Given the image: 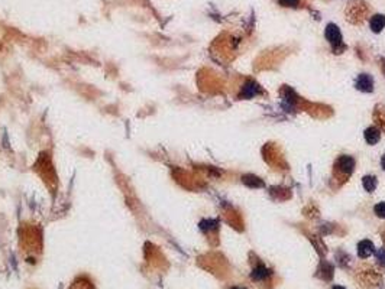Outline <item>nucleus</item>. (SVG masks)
Returning <instances> with one entry per match:
<instances>
[{"mask_svg": "<svg viewBox=\"0 0 385 289\" xmlns=\"http://www.w3.org/2000/svg\"><path fill=\"white\" fill-rule=\"evenodd\" d=\"M369 4L363 0H350L349 3L346 4V9H345V16H346V21L352 23V25H356V26H361L366 18L369 16Z\"/></svg>", "mask_w": 385, "mask_h": 289, "instance_id": "nucleus-1", "label": "nucleus"}, {"mask_svg": "<svg viewBox=\"0 0 385 289\" xmlns=\"http://www.w3.org/2000/svg\"><path fill=\"white\" fill-rule=\"evenodd\" d=\"M356 282L362 289H372L381 284L383 275L372 266H363L356 270Z\"/></svg>", "mask_w": 385, "mask_h": 289, "instance_id": "nucleus-2", "label": "nucleus"}, {"mask_svg": "<svg viewBox=\"0 0 385 289\" xmlns=\"http://www.w3.org/2000/svg\"><path fill=\"white\" fill-rule=\"evenodd\" d=\"M353 168H355V161H353V158L348 156V155H342V156H339V159H338L336 164H335V169H333L335 177L345 181L349 175H352Z\"/></svg>", "mask_w": 385, "mask_h": 289, "instance_id": "nucleus-3", "label": "nucleus"}, {"mask_svg": "<svg viewBox=\"0 0 385 289\" xmlns=\"http://www.w3.org/2000/svg\"><path fill=\"white\" fill-rule=\"evenodd\" d=\"M324 35H326V39L330 42L335 54H340L339 51L345 49V46L342 45V34H340L339 28H338L335 23H329V25L326 26Z\"/></svg>", "mask_w": 385, "mask_h": 289, "instance_id": "nucleus-4", "label": "nucleus"}, {"mask_svg": "<svg viewBox=\"0 0 385 289\" xmlns=\"http://www.w3.org/2000/svg\"><path fill=\"white\" fill-rule=\"evenodd\" d=\"M271 275H272L271 269H268L264 263L258 262L250 272V279L253 282H265L271 278Z\"/></svg>", "mask_w": 385, "mask_h": 289, "instance_id": "nucleus-5", "label": "nucleus"}, {"mask_svg": "<svg viewBox=\"0 0 385 289\" xmlns=\"http://www.w3.org/2000/svg\"><path fill=\"white\" fill-rule=\"evenodd\" d=\"M333 266L330 265V263H327V262H321L320 263V266H318V269H317V272H316V276L318 278V279H321V281H324V282H330L332 279H333Z\"/></svg>", "mask_w": 385, "mask_h": 289, "instance_id": "nucleus-6", "label": "nucleus"}, {"mask_svg": "<svg viewBox=\"0 0 385 289\" xmlns=\"http://www.w3.org/2000/svg\"><path fill=\"white\" fill-rule=\"evenodd\" d=\"M356 88L363 93H371L374 90V80L368 74H361L356 80Z\"/></svg>", "mask_w": 385, "mask_h": 289, "instance_id": "nucleus-7", "label": "nucleus"}, {"mask_svg": "<svg viewBox=\"0 0 385 289\" xmlns=\"http://www.w3.org/2000/svg\"><path fill=\"white\" fill-rule=\"evenodd\" d=\"M374 252H375V248L371 240H362L358 245V256L361 259H368Z\"/></svg>", "mask_w": 385, "mask_h": 289, "instance_id": "nucleus-8", "label": "nucleus"}, {"mask_svg": "<svg viewBox=\"0 0 385 289\" xmlns=\"http://www.w3.org/2000/svg\"><path fill=\"white\" fill-rule=\"evenodd\" d=\"M365 141L368 142L369 144H375L380 142V139H381V132H380V129L377 127V126H371V127H368L366 130H365Z\"/></svg>", "mask_w": 385, "mask_h": 289, "instance_id": "nucleus-9", "label": "nucleus"}, {"mask_svg": "<svg viewBox=\"0 0 385 289\" xmlns=\"http://www.w3.org/2000/svg\"><path fill=\"white\" fill-rule=\"evenodd\" d=\"M259 85L253 81H248L245 85L242 87V93H241V97L242 99H250L253 96H256L259 93Z\"/></svg>", "mask_w": 385, "mask_h": 289, "instance_id": "nucleus-10", "label": "nucleus"}, {"mask_svg": "<svg viewBox=\"0 0 385 289\" xmlns=\"http://www.w3.org/2000/svg\"><path fill=\"white\" fill-rule=\"evenodd\" d=\"M385 28V16L384 15H374L371 18V29L375 34H380Z\"/></svg>", "mask_w": 385, "mask_h": 289, "instance_id": "nucleus-11", "label": "nucleus"}, {"mask_svg": "<svg viewBox=\"0 0 385 289\" xmlns=\"http://www.w3.org/2000/svg\"><path fill=\"white\" fill-rule=\"evenodd\" d=\"M374 119L377 124L380 126L381 130H385V108L383 106H378L374 111Z\"/></svg>", "mask_w": 385, "mask_h": 289, "instance_id": "nucleus-12", "label": "nucleus"}, {"mask_svg": "<svg viewBox=\"0 0 385 289\" xmlns=\"http://www.w3.org/2000/svg\"><path fill=\"white\" fill-rule=\"evenodd\" d=\"M362 184H363V188L368 191V192H374V189L377 188V184L378 181L375 177H371V175H366L363 180H362Z\"/></svg>", "mask_w": 385, "mask_h": 289, "instance_id": "nucleus-13", "label": "nucleus"}, {"mask_svg": "<svg viewBox=\"0 0 385 289\" xmlns=\"http://www.w3.org/2000/svg\"><path fill=\"white\" fill-rule=\"evenodd\" d=\"M242 181H244V184H246L248 186H252V188L264 186V182L259 180L258 177H255V175H245V177L242 178Z\"/></svg>", "mask_w": 385, "mask_h": 289, "instance_id": "nucleus-14", "label": "nucleus"}, {"mask_svg": "<svg viewBox=\"0 0 385 289\" xmlns=\"http://www.w3.org/2000/svg\"><path fill=\"white\" fill-rule=\"evenodd\" d=\"M277 1L284 7H297L300 3V0H277Z\"/></svg>", "mask_w": 385, "mask_h": 289, "instance_id": "nucleus-15", "label": "nucleus"}, {"mask_svg": "<svg viewBox=\"0 0 385 289\" xmlns=\"http://www.w3.org/2000/svg\"><path fill=\"white\" fill-rule=\"evenodd\" d=\"M375 214L380 217V218H385V203H380L375 206Z\"/></svg>", "mask_w": 385, "mask_h": 289, "instance_id": "nucleus-16", "label": "nucleus"}, {"mask_svg": "<svg viewBox=\"0 0 385 289\" xmlns=\"http://www.w3.org/2000/svg\"><path fill=\"white\" fill-rule=\"evenodd\" d=\"M374 253H375V256H377L378 263L383 265V266H385V248L384 249H380V250H377V252Z\"/></svg>", "mask_w": 385, "mask_h": 289, "instance_id": "nucleus-17", "label": "nucleus"}, {"mask_svg": "<svg viewBox=\"0 0 385 289\" xmlns=\"http://www.w3.org/2000/svg\"><path fill=\"white\" fill-rule=\"evenodd\" d=\"M381 165H383V168L385 169V155L383 156V159H381Z\"/></svg>", "mask_w": 385, "mask_h": 289, "instance_id": "nucleus-18", "label": "nucleus"}, {"mask_svg": "<svg viewBox=\"0 0 385 289\" xmlns=\"http://www.w3.org/2000/svg\"><path fill=\"white\" fill-rule=\"evenodd\" d=\"M332 289H346V288H343V287H339V285H336V287H333V288Z\"/></svg>", "mask_w": 385, "mask_h": 289, "instance_id": "nucleus-19", "label": "nucleus"}, {"mask_svg": "<svg viewBox=\"0 0 385 289\" xmlns=\"http://www.w3.org/2000/svg\"><path fill=\"white\" fill-rule=\"evenodd\" d=\"M383 72H384V74H385V61H384V60H383Z\"/></svg>", "mask_w": 385, "mask_h": 289, "instance_id": "nucleus-20", "label": "nucleus"}, {"mask_svg": "<svg viewBox=\"0 0 385 289\" xmlns=\"http://www.w3.org/2000/svg\"><path fill=\"white\" fill-rule=\"evenodd\" d=\"M230 289H246V288H242V287H233V288Z\"/></svg>", "mask_w": 385, "mask_h": 289, "instance_id": "nucleus-21", "label": "nucleus"}, {"mask_svg": "<svg viewBox=\"0 0 385 289\" xmlns=\"http://www.w3.org/2000/svg\"><path fill=\"white\" fill-rule=\"evenodd\" d=\"M383 240H384V243H385V231L383 233Z\"/></svg>", "mask_w": 385, "mask_h": 289, "instance_id": "nucleus-22", "label": "nucleus"}]
</instances>
